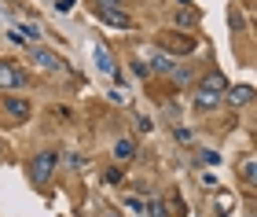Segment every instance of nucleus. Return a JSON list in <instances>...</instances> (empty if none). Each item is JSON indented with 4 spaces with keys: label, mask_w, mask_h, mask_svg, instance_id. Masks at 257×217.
I'll list each match as a JSON object with an SVG mask.
<instances>
[{
    "label": "nucleus",
    "mask_w": 257,
    "mask_h": 217,
    "mask_svg": "<svg viewBox=\"0 0 257 217\" xmlns=\"http://www.w3.org/2000/svg\"><path fill=\"white\" fill-rule=\"evenodd\" d=\"M228 77L224 74H220V70H209L206 77H202V88H198V92H209V96H224L228 92Z\"/></svg>",
    "instance_id": "obj_4"
},
{
    "label": "nucleus",
    "mask_w": 257,
    "mask_h": 217,
    "mask_svg": "<svg viewBox=\"0 0 257 217\" xmlns=\"http://www.w3.org/2000/svg\"><path fill=\"white\" fill-rule=\"evenodd\" d=\"M228 99H231V103H235V107H246V103H250V99H253V88H250V85H239V88H228Z\"/></svg>",
    "instance_id": "obj_8"
},
{
    "label": "nucleus",
    "mask_w": 257,
    "mask_h": 217,
    "mask_svg": "<svg viewBox=\"0 0 257 217\" xmlns=\"http://www.w3.org/2000/svg\"><path fill=\"white\" fill-rule=\"evenodd\" d=\"M55 166H59V151H52V147H44V151H37L30 158V177L37 180V184H48Z\"/></svg>",
    "instance_id": "obj_1"
},
{
    "label": "nucleus",
    "mask_w": 257,
    "mask_h": 217,
    "mask_svg": "<svg viewBox=\"0 0 257 217\" xmlns=\"http://www.w3.org/2000/svg\"><path fill=\"white\" fill-rule=\"evenodd\" d=\"M162 48H173V52H191L195 48V41H188V37H162Z\"/></svg>",
    "instance_id": "obj_9"
},
{
    "label": "nucleus",
    "mask_w": 257,
    "mask_h": 217,
    "mask_svg": "<svg viewBox=\"0 0 257 217\" xmlns=\"http://www.w3.org/2000/svg\"><path fill=\"white\" fill-rule=\"evenodd\" d=\"M74 8V0H59V11H70Z\"/></svg>",
    "instance_id": "obj_17"
},
{
    "label": "nucleus",
    "mask_w": 257,
    "mask_h": 217,
    "mask_svg": "<svg viewBox=\"0 0 257 217\" xmlns=\"http://www.w3.org/2000/svg\"><path fill=\"white\" fill-rule=\"evenodd\" d=\"M239 173H242V180H246V184H253V177H257V169H253V158H242Z\"/></svg>",
    "instance_id": "obj_13"
},
{
    "label": "nucleus",
    "mask_w": 257,
    "mask_h": 217,
    "mask_svg": "<svg viewBox=\"0 0 257 217\" xmlns=\"http://www.w3.org/2000/svg\"><path fill=\"white\" fill-rule=\"evenodd\" d=\"M99 19L107 22V26H118V30H128V26H133L128 11L118 8V0H103V4H99Z\"/></svg>",
    "instance_id": "obj_2"
},
{
    "label": "nucleus",
    "mask_w": 257,
    "mask_h": 217,
    "mask_svg": "<svg viewBox=\"0 0 257 217\" xmlns=\"http://www.w3.org/2000/svg\"><path fill=\"white\" fill-rule=\"evenodd\" d=\"M151 217H169V210H166L162 199H151Z\"/></svg>",
    "instance_id": "obj_14"
},
{
    "label": "nucleus",
    "mask_w": 257,
    "mask_h": 217,
    "mask_svg": "<svg viewBox=\"0 0 257 217\" xmlns=\"http://www.w3.org/2000/svg\"><path fill=\"white\" fill-rule=\"evenodd\" d=\"M30 59L37 63L41 70H55V74L63 70V59H59L55 52H48V48H33V52H30Z\"/></svg>",
    "instance_id": "obj_5"
},
{
    "label": "nucleus",
    "mask_w": 257,
    "mask_h": 217,
    "mask_svg": "<svg viewBox=\"0 0 257 217\" xmlns=\"http://www.w3.org/2000/svg\"><path fill=\"white\" fill-rule=\"evenodd\" d=\"M22 85H26V74H22L15 63H0V88L11 92V88H22Z\"/></svg>",
    "instance_id": "obj_3"
},
{
    "label": "nucleus",
    "mask_w": 257,
    "mask_h": 217,
    "mask_svg": "<svg viewBox=\"0 0 257 217\" xmlns=\"http://www.w3.org/2000/svg\"><path fill=\"white\" fill-rule=\"evenodd\" d=\"M217 99H220V96H209V92H198V96H195V107H198V111H209V107H217Z\"/></svg>",
    "instance_id": "obj_12"
},
{
    "label": "nucleus",
    "mask_w": 257,
    "mask_h": 217,
    "mask_svg": "<svg viewBox=\"0 0 257 217\" xmlns=\"http://www.w3.org/2000/svg\"><path fill=\"white\" fill-rule=\"evenodd\" d=\"M4 111L15 122H30V103H26V99H19V96H4Z\"/></svg>",
    "instance_id": "obj_6"
},
{
    "label": "nucleus",
    "mask_w": 257,
    "mask_h": 217,
    "mask_svg": "<svg viewBox=\"0 0 257 217\" xmlns=\"http://www.w3.org/2000/svg\"><path fill=\"white\" fill-rule=\"evenodd\" d=\"M114 158H118V162H128V158H136V144L128 140V136L114 140Z\"/></svg>",
    "instance_id": "obj_7"
},
{
    "label": "nucleus",
    "mask_w": 257,
    "mask_h": 217,
    "mask_svg": "<svg viewBox=\"0 0 257 217\" xmlns=\"http://www.w3.org/2000/svg\"><path fill=\"white\" fill-rule=\"evenodd\" d=\"M228 22H231V30H242V15H239V11H231Z\"/></svg>",
    "instance_id": "obj_16"
},
{
    "label": "nucleus",
    "mask_w": 257,
    "mask_h": 217,
    "mask_svg": "<svg viewBox=\"0 0 257 217\" xmlns=\"http://www.w3.org/2000/svg\"><path fill=\"white\" fill-rule=\"evenodd\" d=\"M151 70H173V59L162 52H151Z\"/></svg>",
    "instance_id": "obj_11"
},
{
    "label": "nucleus",
    "mask_w": 257,
    "mask_h": 217,
    "mask_svg": "<svg viewBox=\"0 0 257 217\" xmlns=\"http://www.w3.org/2000/svg\"><path fill=\"white\" fill-rule=\"evenodd\" d=\"M177 26H195V11H180V15H177Z\"/></svg>",
    "instance_id": "obj_15"
},
{
    "label": "nucleus",
    "mask_w": 257,
    "mask_h": 217,
    "mask_svg": "<svg viewBox=\"0 0 257 217\" xmlns=\"http://www.w3.org/2000/svg\"><path fill=\"white\" fill-rule=\"evenodd\" d=\"M96 63H99V70H103V74H118V66H114V59H110V52L103 48V44L96 48Z\"/></svg>",
    "instance_id": "obj_10"
}]
</instances>
